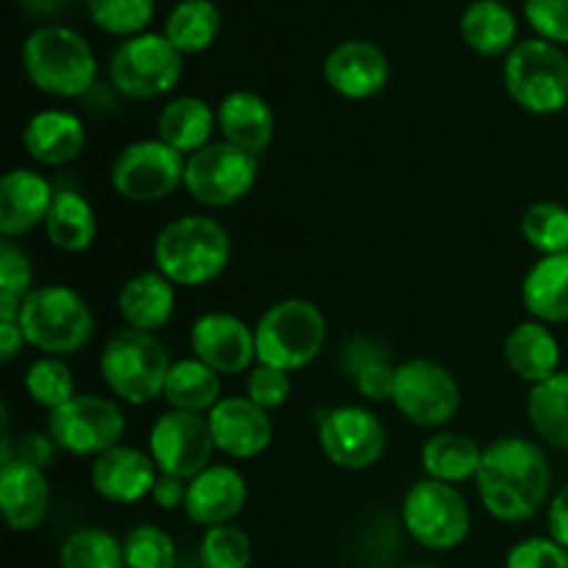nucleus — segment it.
Instances as JSON below:
<instances>
[{
	"label": "nucleus",
	"mask_w": 568,
	"mask_h": 568,
	"mask_svg": "<svg viewBox=\"0 0 568 568\" xmlns=\"http://www.w3.org/2000/svg\"><path fill=\"white\" fill-rule=\"evenodd\" d=\"M555 471L541 444L521 436L497 438L483 449L477 497L505 525H521L541 514L552 499Z\"/></svg>",
	"instance_id": "1"
},
{
	"label": "nucleus",
	"mask_w": 568,
	"mask_h": 568,
	"mask_svg": "<svg viewBox=\"0 0 568 568\" xmlns=\"http://www.w3.org/2000/svg\"><path fill=\"white\" fill-rule=\"evenodd\" d=\"M233 258L231 233L209 214L166 222L153 242V264L178 288H203L222 277Z\"/></svg>",
	"instance_id": "2"
},
{
	"label": "nucleus",
	"mask_w": 568,
	"mask_h": 568,
	"mask_svg": "<svg viewBox=\"0 0 568 568\" xmlns=\"http://www.w3.org/2000/svg\"><path fill=\"white\" fill-rule=\"evenodd\" d=\"M22 70L33 89L59 100L83 98L98 81L92 44L75 28L48 22L22 42Z\"/></svg>",
	"instance_id": "3"
},
{
	"label": "nucleus",
	"mask_w": 568,
	"mask_h": 568,
	"mask_svg": "<svg viewBox=\"0 0 568 568\" xmlns=\"http://www.w3.org/2000/svg\"><path fill=\"white\" fill-rule=\"evenodd\" d=\"M20 327L28 347L53 358L78 355L94 336L92 305L70 286H37L20 308Z\"/></svg>",
	"instance_id": "4"
},
{
	"label": "nucleus",
	"mask_w": 568,
	"mask_h": 568,
	"mask_svg": "<svg viewBox=\"0 0 568 568\" xmlns=\"http://www.w3.org/2000/svg\"><path fill=\"white\" fill-rule=\"evenodd\" d=\"M100 377L120 403L144 405L164 397V383L172 369L166 344L155 333L122 327L100 353Z\"/></svg>",
	"instance_id": "5"
},
{
	"label": "nucleus",
	"mask_w": 568,
	"mask_h": 568,
	"mask_svg": "<svg viewBox=\"0 0 568 568\" xmlns=\"http://www.w3.org/2000/svg\"><path fill=\"white\" fill-rule=\"evenodd\" d=\"M327 342V320L311 300L286 297L264 311L255 322L258 364L283 372H300L314 364Z\"/></svg>",
	"instance_id": "6"
},
{
	"label": "nucleus",
	"mask_w": 568,
	"mask_h": 568,
	"mask_svg": "<svg viewBox=\"0 0 568 568\" xmlns=\"http://www.w3.org/2000/svg\"><path fill=\"white\" fill-rule=\"evenodd\" d=\"M503 83L519 109L552 116L568 105V55L547 39H521L503 61Z\"/></svg>",
	"instance_id": "7"
},
{
	"label": "nucleus",
	"mask_w": 568,
	"mask_h": 568,
	"mask_svg": "<svg viewBox=\"0 0 568 568\" xmlns=\"http://www.w3.org/2000/svg\"><path fill=\"white\" fill-rule=\"evenodd\" d=\"M183 59L164 33L144 31L139 37L122 39L109 59L111 87L128 100L164 98L181 83Z\"/></svg>",
	"instance_id": "8"
},
{
	"label": "nucleus",
	"mask_w": 568,
	"mask_h": 568,
	"mask_svg": "<svg viewBox=\"0 0 568 568\" xmlns=\"http://www.w3.org/2000/svg\"><path fill=\"white\" fill-rule=\"evenodd\" d=\"M399 514L405 532L430 552H453L471 532V510L458 486L430 477L405 491Z\"/></svg>",
	"instance_id": "9"
},
{
	"label": "nucleus",
	"mask_w": 568,
	"mask_h": 568,
	"mask_svg": "<svg viewBox=\"0 0 568 568\" xmlns=\"http://www.w3.org/2000/svg\"><path fill=\"white\" fill-rule=\"evenodd\" d=\"M125 414L120 403L103 394H75L48 414V433L61 453L72 458H98L125 438Z\"/></svg>",
	"instance_id": "10"
},
{
	"label": "nucleus",
	"mask_w": 568,
	"mask_h": 568,
	"mask_svg": "<svg viewBox=\"0 0 568 568\" xmlns=\"http://www.w3.org/2000/svg\"><path fill=\"white\" fill-rule=\"evenodd\" d=\"M186 178V155L155 139L125 144L111 164V186L128 203L150 205L172 197Z\"/></svg>",
	"instance_id": "11"
},
{
	"label": "nucleus",
	"mask_w": 568,
	"mask_h": 568,
	"mask_svg": "<svg viewBox=\"0 0 568 568\" xmlns=\"http://www.w3.org/2000/svg\"><path fill=\"white\" fill-rule=\"evenodd\" d=\"M258 181V159L227 142H211L186 155L183 189L203 209H231L242 203Z\"/></svg>",
	"instance_id": "12"
},
{
	"label": "nucleus",
	"mask_w": 568,
	"mask_h": 568,
	"mask_svg": "<svg viewBox=\"0 0 568 568\" xmlns=\"http://www.w3.org/2000/svg\"><path fill=\"white\" fill-rule=\"evenodd\" d=\"M392 405L416 427L447 430L460 410V386L453 372L430 358H410L397 366Z\"/></svg>",
	"instance_id": "13"
},
{
	"label": "nucleus",
	"mask_w": 568,
	"mask_h": 568,
	"mask_svg": "<svg viewBox=\"0 0 568 568\" xmlns=\"http://www.w3.org/2000/svg\"><path fill=\"white\" fill-rule=\"evenodd\" d=\"M320 449L336 469L366 471L381 464L388 433L381 416L366 405H336L316 422Z\"/></svg>",
	"instance_id": "14"
},
{
	"label": "nucleus",
	"mask_w": 568,
	"mask_h": 568,
	"mask_svg": "<svg viewBox=\"0 0 568 568\" xmlns=\"http://www.w3.org/2000/svg\"><path fill=\"white\" fill-rule=\"evenodd\" d=\"M148 453L161 475L181 477L189 483L200 471L209 469L216 453L209 416L166 408L150 425Z\"/></svg>",
	"instance_id": "15"
},
{
	"label": "nucleus",
	"mask_w": 568,
	"mask_h": 568,
	"mask_svg": "<svg viewBox=\"0 0 568 568\" xmlns=\"http://www.w3.org/2000/svg\"><path fill=\"white\" fill-rule=\"evenodd\" d=\"M189 347L194 358L211 366L216 375H244L258 364L255 327L227 311L197 316L189 331Z\"/></svg>",
	"instance_id": "16"
},
{
	"label": "nucleus",
	"mask_w": 568,
	"mask_h": 568,
	"mask_svg": "<svg viewBox=\"0 0 568 568\" xmlns=\"http://www.w3.org/2000/svg\"><path fill=\"white\" fill-rule=\"evenodd\" d=\"M325 83L344 100H369L388 87L392 61L369 39H347L325 55Z\"/></svg>",
	"instance_id": "17"
},
{
	"label": "nucleus",
	"mask_w": 568,
	"mask_h": 568,
	"mask_svg": "<svg viewBox=\"0 0 568 568\" xmlns=\"http://www.w3.org/2000/svg\"><path fill=\"white\" fill-rule=\"evenodd\" d=\"M216 453L231 460H253L272 447L275 425L270 414L247 397H222L209 414Z\"/></svg>",
	"instance_id": "18"
},
{
	"label": "nucleus",
	"mask_w": 568,
	"mask_h": 568,
	"mask_svg": "<svg viewBox=\"0 0 568 568\" xmlns=\"http://www.w3.org/2000/svg\"><path fill=\"white\" fill-rule=\"evenodd\" d=\"M250 499L247 477L231 464H211L189 480L183 514L192 525L211 530L220 525H233L244 514Z\"/></svg>",
	"instance_id": "19"
},
{
	"label": "nucleus",
	"mask_w": 568,
	"mask_h": 568,
	"mask_svg": "<svg viewBox=\"0 0 568 568\" xmlns=\"http://www.w3.org/2000/svg\"><path fill=\"white\" fill-rule=\"evenodd\" d=\"M159 475L150 453L131 444H116L109 453L98 455L89 469L94 494L111 505H136L148 499Z\"/></svg>",
	"instance_id": "20"
},
{
	"label": "nucleus",
	"mask_w": 568,
	"mask_h": 568,
	"mask_svg": "<svg viewBox=\"0 0 568 568\" xmlns=\"http://www.w3.org/2000/svg\"><path fill=\"white\" fill-rule=\"evenodd\" d=\"M55 189L42 172L17 166L0 181V236L22 239L44 225Z\"/></svg>",
	"instance_id": "21"
},
{
	"label": "nucleus",
	"mask_w": 568,
	"mask_h": 568,
	"mask_svg": "<svg viewBox=\"0 0 568 568\" xmlns=\"http://www.w3.org/2000/svg\"><path fill=\"white\" fill-rule=\"evenodd\" d=\"M0 510L9 530H39L50 514V483L44 469L20 458L0 464Z\"/></svg>",
	"instance_id": "22"
},
{
	"label": "nucleus",
	"mask_w": 568,
	"mask_h": 568,
	"mask_svg": "<svg viewBox=\"0 0 568 568\" xmlns=\"http://www.w3.org/2000/svg\"><path fill=\"white\" fill-rule=\"evenodd\" d=\"M216 131L222 142L261 159L275 139V111L253 89H233L216 105Z\"/></svg>",
	"instance_id": "23"
},
{
	"label": "nucleus",
	"mask_w": 568,
	"mask_h": 568,
	"mask_svg": "<svg viewBox=\"0 0 568 568\" xmlns=\"http://www.w3.org/2000/svg\"><path fill=\"white\" fill-rule=\"evenodd\" d=\"M89 133L78 114L64 109L37 111L22 128V148L37 164L67 166L81 159Z\"/></svg>",
	"instance_id": "24"
},
{
	"label": "nucleus",
	"mask_w": 568,
	"mask_h": 568,
	"mask_svg": "<svg viewBox=\"0 0 568 568\" xmlns=\"http://www.w3.org/2000/svg\"><path fill=\"white\" fill-rule=\"evenodd\" d=\"M175 283L166 281L159 270L139 272L122 283L116 294V308H120L125 327L144 333H159L175 316L178 292Z\"/></svg>",
	"instance_id": "25"
},
{
	"label": "nucleus",
	"mask_w": 568,
	"mask_h": 568,
	"mask_svg": "<svg viewBox=\"0 0 568 568\" xmlns=\"http://www.w3.org/2000/svg\"><path fill=\"white\" fill-rule=\"evenodd\" d=\"M503 353L510 372L530 386L549 381L560 372V342L544 322H519L505 336Z\"/></svg>",
	"instance_id": "26"
},
{
	"label": "nucleus",
	"mask_w": 568,
	"mask_h": 568,
	"mask_svg": "<svg viewBox=\"0 0 568 568\" xmlns=\"http://www.w3.org/2000/svg\"><path fill=\"white\" fill-rule=\"evenodd\" d=\"M458 28L466 48L486 59L508 55L519 44V20L505 0H471L460 14Z\"/></svg>",
	"instance_id": "27"
},
{
	"label": "nucleus",
	"mask_w": 568,
	"mask_h": 568,
	"mask_svg": "<svg viewBox=\"0 0 568 568\" xmlns=\"http://www.w3.org/2000/svg\"><path fill=\"white\" fill-rule=\"evenodd\" d=\"M521 305L544 325L568 322V253L541 255L521 281Z\"/></svg>",
	"instance_id": "28"
},
{
	"label": "nucleus",
	"mask_w": 568,
	"mask_h": 568,
	"mask_svg": "<svg viewBox=\"0 0 568 568\" xmlns=\"http://www.w3.org/2000/svg\"><path fill=\"white\" fill-rule=\"evenodd\" d=\"M155 131L164 144L178 150L181 155H192L211 144L216 131V109H211L197 94H178L166 100L159 111Z\"/></svg>",
	"instance_id": "29"
},
{
	"label": "nucleus",
	"mask_w": 568,
	"mask_h": 568,
	"mask_svg": "<svg viewBox=\"0 0 568 568\" xmlns=\"http://www.w3.org/2000/svg\"><path fill=\"white\" fill-rule=\"evenodd\" d=\"M483 449L486 447L464 433L436 430L422 447V469L430 480L464 486V483L477 480Z\"/></svg>",
	"instance_id": "30"
},
{
	"label": "nucleus",
	"mask_w": 568,
	"mask_h": 568,
	"mask_svg": "<svg viewBox=\"0 0 568 568\" xmlns=\"http://www.w3.org/2000/svg\"><path fill=\"white\" fill-rule=\"evenodd\" d=\"M44 233L59 253L81 255L98 239V214L81 192L61 189V192H55L50 214L44 220Z\"/></svg>",
	"instance_id": "31"
},
{
	"label": "nucleus",
	"mask_w": 568,
	"mask_h": 568,
	"mask_svg": "<svg viewBox=\"0 0 568 568\" xmlns=\"http://www.w3.org/2000/svg\"><path fill=\"white\" fill-rule=\"evenodd\" d=\"M344 372L366 403H392L397 366L381 344L369 338H349L342 349Z\"/></svg>",
	"instance_id": "32"
},
{
	"label": "nucleus",
	"mask_w": 568,
	"mask_h": 568,
	"mask_svg": "<svg viewBox=\"0 0 568 568\" xmlns=\"http://www.w3.org/2000/svg\"><path fill=\"white\" fill-rule=\"evenodd\" d=\"M161 399L175 410L209 416L222 399V375H216L211 366H205L194 355L192 358L172 361Z\"/></svg>",
	"instance_id": "33"
},
{
	"label": "nucleus",
	"mask_w": 568,
	"mask_h": 568,
	"mask_svg": "<svg viewBox=\"0 0 568 568\" xmlns=\"http://www.w3.org/2000/svg\"><path fill=\"white\" fill-rule=\"evenodd\" d=\"M164 33L178 53L200 55L220 39L222 11L214 0H178L164 20Z\"/></svg>",
	"instance_id": "34"
},
{
	"label": "nucleus",
	"mask_w": 568,
	"mask_h": 568,
	"mask_svg": "<svg viewBox=\"0 0 568 568\" xmlns=\"http://www.w3.org/2000/svg\"><path fill=\"white\" fill-rule=\"evenodd\" d=\"M527 422L547 447L568 449V372L560 369L549 381L530 386Z\"/></svg>",
	"instance_id": "35"
},
{
	"label": "nucleus",
	"mask_w": 568,
	"mask_h": 568,
	"mask_svg": "<svg viewBox=\"0 0 568 568\" xmlns=\"http://www.w3.org/2000/svg\"><path fill=\"white\" fill-rule=\"evenodd\" d=\"M59 568H128L125 549L103 527H78L61 544Z\"/></svg>",
	"instance_id": "36"
},
{
	"label": "nucleus",
	"mask_w": 568,
	"mask_h": 568,
	"mask_svg": "<svg viewBox=\"0 0 568 568\" xmlns=\"http://www.w3.org/2000/svg\"><path fill=\"white\" fill-rule=\"evenodd\" d=\"M22 386H26L28 399L48 414L59 410L78 394L75 375H72L67 358H53V355H39L37 361H31L26 377H22Z\"/></svg>",
	"instance_id": "37"
},
{
	"label": "nucleus",
	"mask_w": 568,
	"mask_h": 568,
	"mask_svg": "<svg viewBox=\"0 0 568 568\" xmlns=\"http://www.w3.org/2000/svg\"><path fill=\"white\" fill-rule=\"evenodd\" d=\"M33 264L31 255L14 242H0V322L20 320L22 300L33 292Z\"/></svg>",
	"instance_id": "38"
},
{
	"label": "nucleus",
	"mask_w": 568,
	"mask_h": 568,
	"mask_svg": "<svg viewBox=\"0 0 568 568\" xmlns=\"http://www.w3.org/2000/svg\"><path fill=\"white\" fill-rule=\"evenodd\" d=\"M521 236L536 253H568V205L555 200H538L521 214Z\"/></svg>",
	"instance_id": "39"
},
{
	"label": "nucleus",
	"mask_w": 568,
	"mask_h": 568,
	"mask_svg": "<svg viewBox=\"0 0 568 568\" xmlns=\"http://www.w3.org/2000/svg\"><path fill=\"white\" fill-rule=\"evenodd\" d=\"M87 9L100 31L131 39L148 31L155 17V0H87Z\"/></svg>",
	"instance_id": "40"
},
{
	"label": "nucleus",
	"mask_w": 568,
	"mask_h": 568,
	"mask_svg": "<svg viewBox=\"0 0 568 568\" xmlns=\"http://www.w3.org/2000/svg\"><path fill=\"white\" fill-rule=\"evenodd\" d=\"M200 568H250L253 541L236 525L211 527L200 538Z\"/></svg>",
	"instance_id": "41"
},
{
	"label": "nucleus",
	"mask_w": 568,
	"mask_h": 568,
	"mask_svg": "<svg viewBox=\"0 0 568 568\" xmlns=\"http://www.w3.org/2000/svg\"><path fill=\"white\" fill-rule=\"evenodd\" d=\"M128 568H178L175 538L155 525H139L122 538Z\"/></svg>",
	"instance_id": "42"
},
{
	"label": "nucleus",
	"mask_w": 568,
	"mask_h": 568,
	"mask_svg": "<svg viewBox=\"0 0 568 568\" xmlns=\"http://www.w3.org/2000/svg\"><path fill=\"white\" fill-rule=\"evenodd\" d=\"M244 397L253 399L258 408H264L266 414L283 408L292 397V375L275 366L255 364L247 372V386H244Z\"/></svg>",
	"instance_id": "43"
},
{
	"label": "nucleus",
	"mask_w": 568,
	"mask_h": 568,
	"mask_svg": "<svg viewBox=\"0 0 568 568\" xmlns=\"http://www.w3.org/2000/svg\"><path fill=\"white\" fill-rule=\"evenodd\" d=\"M505 568H568V549L552 536H532L514 544Z\"/></svg>",
	"instance_id": "44"
},
{
	"label": "nucleus",
	"mask_w": 568,
	"mask_h": 568,
	"mask_svg": "<svg viewBox=\"0 0 568 568\" xmlns=\"http://www.w3.org/2000/svg\"><path fill=\"white\" fill-rule=\"evenodd\" d=\"M525 20L538 39L568 44V0H525Z\"/></svg>",
	"instance_id": "45"
},
{
	"label": "nucleus",
	"mask_w": 568,
	"mask_h": 568,
	"mask_svg": "<svg viewBox=\"0 0 568 568\" xmlns=\"http://www.w3.org/2000/svg\"><path fill=\"white\" fill-rule=\"evenodd\" d=\"M55 453H61V449L55 447L50 433H28V436H22L20 444H17L14 458L26 460V464L31 466H39V469H48L55 460Z\"/></svg>",
	"instance_id": "46"
},
{
	"label": "nucleus",
	"mask_w": 568,
	"mask_h": 568,
	"mask_svg": "<svg viewBox=\"0 0 568 568\" xmlns=\"http://www.w3.org/2000/svg\"><path fill=\"white\" fill-rule=\"evenodd\" d=\"M186 488H189V483L181 480V477L159 475L150 499H153L161 510H178L186 505Z\"/></svg>",
	"instance_id": "47"
},
{
	"label": "nucleus",
	"mask_w": 568,
	"mask_h": 568,
	"mask_svg": "<svg viewBox=\"0 0 568 568\" xmlns=\"http://www.w3.org/2000/svg\"><path fill=\"white\" fill-rule=\"evenodd\" d=\"M547 527L549 536L568 549V483L552 494L547 505Z\"/></svg>",
	"instance_id": "48"
},
{
	"label": "nucleus",
	"mask_w": 568,
	"mask_h": 568,
	"mask_svg": "<svg viewBox=\"0 0 568 568\" xmlns=\"http://www.w3.org/2000/svg\"><path fill=\"white\" fill-rule=\"evenodd\" d=\"M22 347H28V344L20 322H0V358H3V364H11L22 353Z\"/></svg>",
	"instance_id": "49"
},
{
	"label": "nucleus",
	"mask_w": 568,
	"mask_h": 568,
	"mask_svg": "<svg viewBox=\"0 0 568 568\" xmlns=\"http://www.w3.org/2000/svg\"><path fill=\"white\" fill-rule=\"evenodd\" d=\"M61 3H64V0H26V6L33 14H55Z\"/></svg>",
	"instance_id": "50"
},
{
	"label": "nucleus",
	"mask_w": 568,
	"mask_h": 568,
	"mask_svg": "<svg viewBox=\"0 0 568 568\" xmlns=\"http://www.w3.org/2000/svg\"><path fill=\"white\" fill-rule=\"evenodd\" d=\"M403 568H436V566H425V564H414V566H403Z\"/></svg>",
	"instance_id": "51"
}]
</instances>
